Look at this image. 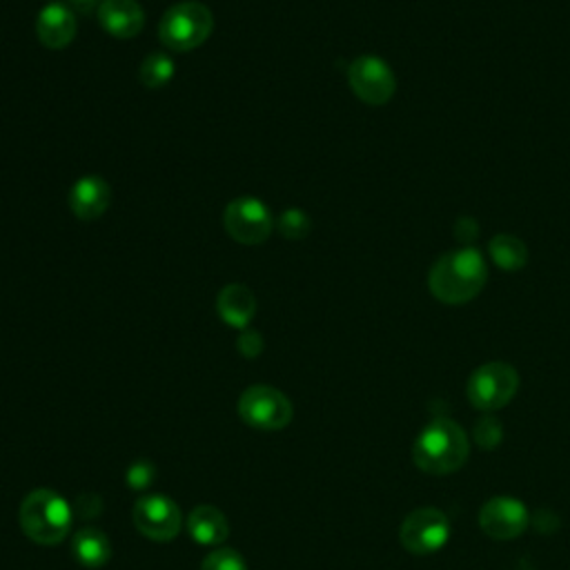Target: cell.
Listing matches in <instances>:
<instances>
[{
	"label": "cell",
	"mask_w": 570,
	"mask_h": 570,
	"mask_svg": "<svg viewBox=\"0 0 570 570\" xmlns=\"http://www.w3.org/2000/svg\"><path fill=\"white\" fill-rule=\"evenodd\" d=\"M488 281V265L479 250L461 248L440 256L428 274V288L446 306L472 301Z\"/></svg>",
	"instance_id": "obj_1"
},
{
	"label": "cell",
	"mask_w": 570,
	"mask_h": 570,
	"mask_svg": "<svg viewBox=\"0 0 570 570\" xmlns=\"http://www.w3.org/2000/svg\"><path fill=\"white\" fill-rule=\"evenodd\" d=\"M468 435L453 419H435L428 423L412 446L414 466L433 477L457 472L468 461Z\"/></svg>",
	"instance_id": "obj_2"
},
{
	"label": "cell",
	"mask_w": 570,
	"mask_h": 570,
	"mask_svg": "<svg viewBox=\"0 0 570 570\" xmlns=\"http://www.w3.org/2000/svg\"><path fill=\"white\" fill-rule=\"evenodd\" d=\"M21 526L32 542L54 546L62 542L71 528V509L54 490L38 488L23 499Z\"/></svg>",
	"instance_id": "obj_3"
},
{
	"label": "cell",
	"mask_w": 570,
	"mask_h": 570,
	"mask_svg": "<svg viewBox=\"0 0 570 570\" xmlns=\"http://www.w3.org/2000/svg\"><path fill=\"white\" fill-rule=\"evenodd\" d=\"M214 30V16L209 8L196 0L174 5L159 25L161 43L172 52H192L201 47Z\"/></svg>",
	"instance_id": "obj_4"
},
{
	"label": "cell",
	"mask_w": 570,
	"mask_h": 570,
	"mask_svg": "<svg viewBox=\"0 0 570 570\" xmlns=\"http://www.w3.org/2000/svg\"><path fill=\"white\" fill-rule=\"evenodd\" d=\"M517 390H520V373L504 362L483 364L470 375L466 386L470 403L481 412L502 410L513 401Z\"/></svg>",
	"instance_id": "obj_5"
},
{
	"label": "cell",
	"mask_w": 570,
	"mask_h": 570,
	"mask_svg": "<svg viewBox=\"0 0 570 570\" xmlns=\"http://www.w3.org/2000/svg\"><path fill=\"white\" fill-rule=\"evenodd\" d=\"M239 417L259 431H283L295 417L290 399L272 386H252L239 399Z\"/></svg>",
	"instance_id": "obj_6"
},
{
	"label": "cell",
	"mask_w": 570,
	"mask_h": 570,
	"mask_svg": "<svg viewBox=\"0 0 570 570\" xmlns=\"http://www.w3.org/2000/svg\"><path fill=\"white\" fill-rule=\"evenodd\" d=\"M224 228L241 246H261L270 239L274 219L263 201L241 196L228 203L224 212Z\"/></svg>",
	"instance_id": "obj_7"
},
{
	"label": "cell",
	"mask_w": 570,
	"mask_h": 570,
	"mask_svg": "<svg viewBox=\"0 0 570 570\" xmlns=\"http://www.w3.org/2000/svg\"><path fill=\"white\" fill-rule=\"evenodd\" d=\"M347 83L356 99L366 105H386L397 92V79L390 65L379 56H360L347 67Z\"/></svg>",
	"instance_id": "obj_8"
},
{
	"label": "cell",
	"mask_w": 570,
	"mask_h": 570,
	"mask_svg": "<svg viewBox=\"0 0 570 570\" xmlns=\"http://www.w3.org/2000/svg\"><path fill=\"white\" fill-rule=\"evenodd\" d=\"M399 539L412 555H433L448 544L451 522L440 509H417L403 520Z\"/></svg>",
	"instance_id": "obj_9"
},
{
	"label": "cell",
	"mask_w": 570,
	"mask_h": 570,
	"mask_svg": "<svg viewBox=\"0 0 570 570\" xmlns=\"http://www.w3.org/2000/svg\"><path fill=\"white\" fill-rule=\"evenodd\" d=\"M132 520L140 535H146L148 539H155V542L174 539L183 524L179 506L172 502L170 497H163V494L140 497L134 504Z\"/></svg>",
	"instance_id": "obj_10"
},
{
	"label": "cell",
	"mask_w": 570,
	"mask_h": 570,
	"mask_svg": "<svg viewBox=\"0 0 570 570\" xmlns=\"http://www.w3.org/2000/svg\"><path fill=\"white\" fill-rule=\"evenodd\" d=\"M528 511L515 497H492L479 511V526L490 539H517L528 528Z\"/></svg>",
	"instance_id": "obj_11"
},
{
	"label": "cell",
	"mask_w": 570,
	"mask_h": 570,
	"mask_svg": "<svg viewBox=\"0 0 570 570\" xmlns=\"http://www.w3.org/2000/svg\"><path fill=\"white\" fill-rule=\"evenodd\" d=\"M112 203V187L103 176H83L69 192V207L75 217L90 224L101 219Z\"/></svg>",
	"instance_id": "obj_12"
},
{
	"label": "cell",
	"mask_w": 570,
	"mask_h": 570,
	"mask_svg": "<svg viewBox=\"0 0 570 570\" xmlns=\"http://www.w3.org/2000/svg\"><path fill=\"white\" fill-rule=\"evenodd\" d=\"M96 19L114 38H134L146 27V14L136 0H103Z\"/></svg>",
	"instance_id": "obj_13"
},
{
	"label": "cell",
	"mask_w": 570,
	"mask_h": 570,
	"mask_svg": "<svg viewBox=\"0 0 570 570\" xmlns=\"http://www.w3.org/2000/svg\"><path fill=\"white\" fill-rule=\"evenodd\" d=\"M77 14L62 3H52L43 8L36 21V34L41 45L47 49H65L77 38Z\"/></svg>",
	"instance_id": "obj_14"
},
{
	"label": "cell",
	"mask_w": 570,
	"mask_h": 570,
	"mask_svg": "<svg viewBox=\"0 0 570 570\" xmlns=\"http://www.w3.org/2000/svg\"><path fill=\"white\" fill-rule=\"evenodd\" d=\"M217 312L228 326L237 330H246L256 315V297L248 285L241 283L226 285L217 299Z\"/></svg>",
	"instance_id": "obj_15"
},
{
	"label": "cell",
	"mask_w": 570,
	"mask_h": 570,
	"mask_svg": "<svg viewBox=\"0 0 570 570\" xmlns=\"http://www.w3.org/2000/svg\"><path fill=\"white\" fill-rule=\"evenodd\" d=\"M187 531L194 542L203 546L224 544L230 535V526L226 515L214 506H198L187 517Z\"/></svg>",
	"instance_id": "obj_16"
},
{
	"label": "cell",
	"mask_w": 570,
	"mask_h": 570,
	"mask_svg": "<svg viewBox=\"0 0 570 570\" xmlns=\"http://www.w3.org/2000/svg\"><path fill=\"white\" fill-rule=\"evenodd\" d=\"M71 548H75V557L86 568H101L112 557V544H110L107 535L103 531H96V528L79 531Z\"/></svg>",
	"instance_id": "obj_17"
},
{
	"label": "cell",
	"mask_w": 570,
	"mask_h": 570,
	"mask_svg": "<svg viewBox=\"0 0 570 570\" xmlns=\"http://www.w3.org/2000/svg\"><path fill=\"white\" fill-rule=\"evenodd\" d=\"M488 254L494 261V265H499L502 270H509V272L522 270L528 263L526 243L522 239L513 237V235L492 237V241L488 243Z\"/></svg>",
	"instance_id": "obj_18"
},
{
	"label": "cell",
	"mask_w": 570,
	"mask_h": 570,
	"mask_svg": "<svg viewBox=\"0 0 570 570\" xmlns=\"http://www.w3.org/2000/svg\"><path fill=\"white\" fill-rule=\"evenodd\" d=\"M174 71H176V67H174L172 56L157 52V54L146 56V60L140 62L138 79L148 90H161L174 79Z\"/></svg>",
	"instance_id": "obj_19"
},
{
	"label": "cell",
	"mask_w": 570,
	"mask_h": 570,
	"mask_svg": "<svg viewBox=\"0 0 570 570\" xmlns=\"http://www.w3.org/2000/svg\"><path fill=\"white\" fill-rule=\"evenodd\" d=\"M276 228H278V232H281L285 239L299 241V239H306V237L310 235L312 221H310V217H308V214H306L304 209L290 207V209H285V212L281 214L278 221H276Z\"/></svg>",
	"instance_id": "obj_20"
},
{
	"label": "cell",
	"mask_w": 570,
	"mask_h": 570,
	"mask_svg": "<svg viewBox=\"0 0 570 570\" xmlns=\"http://www.w3.org/2000/svg\"><path fill=\"white\" fill-rule=\"evenodd\" d=\"M201 570H248V566L237 550L219 548L203 559Z\"/></svg>",
	"instance_id": "obj_21"
},
{
	"label": "cell",
	"mask_w": 570,
	"mask_h": 570,
	"mask_svg": "<svg viewBox=\"0 0 570 570\" xmlns=\"http://www.w3.org/2000/svg\"><path fill=\"white\" fill-rule=\"evenodd\" d=\"M475 440L481 448L486 451H492L497 448L499 444H502V423L494 421L492 417H486L477 423L475 428Z\"/></svg>",
	"instance_id": "obj_22"
},
{
	"label": "cell",
	"mask_w": 570,
	"mask_h": 570,
	"mask_svg": "<svg viewBox=\"0 0 570 570\" xmlns=\"http://www.w3.org/2000/svg\"><path fill=\"white\" fill-rule=\"evenodd\" d=\"M155 477H157V468H155L152 461H146V459L134 461V464L127 468V475H125L127 486L134 488V490L148 488V486L155 481Z\"/></svg>",
	"instance_id": "obj_23"
},
{
	"label": "cell",
	"mask_w": 570,
	"mask_h": 570,
	"mask_svg": "<svg viewBox=\"0 0 570 570\" xmlns=\"http://www.w3.org/2000/svg\"><path fill=\"white\" fill-rule=\"evenodd\" d=\"M237 345H239V352H241L243 356H248V360H254V356H259V354L263 352V337H261L259 332L246 328V330L241 332Z\"/></svg>",
	"instance_id": "obj_24"
},
{
	"label": "cell",
	"mask_w": 570,
	"mask_h": 570,
	"mask_svg": "<svg viewBox=\"0 0 570 570\" xmlns=\"http://www.w3.org/2000/svg\"><path fill=\"white\" fill-rule=\"evenodd\" d=\"M79 511L86 520H94L101 513V497H96V494L79 497Z\"/></svg>",
	"instance_id": "obj_25"
},
{
	"label": "cell",
	"mask_w": 570,
	"mask_h": 570,
	"mask_svg": "<svg viewBox=\"0 0 570 570\" xmlns=\"http://www.w3.org/2000/svg\"><path fill=\"white\" fill-rule=\"evenodd\" d=\"M101 3L103 0H69V8L75 10V14L81 12L83 16H90L92 12H99Z\"/></svg>",
	"instance_id": "obj_26"
},
{
	"label": "cell",
	"mask_w": 570,
	"mask_h": 570,
	"mask_svg": "<svg viewBox=\"0 0 570 570\" xmlns=\"http://www.w3.org/2000/svg\"><path fill=\"white\" fill-rule=\"evenodd\" d=\"M477 232H479V228L472 219H459V224L455 228L457 239H464V241H472L477 237Z\"/></svg>",
	"instance_id": "obj_27"
}]
</instances>
